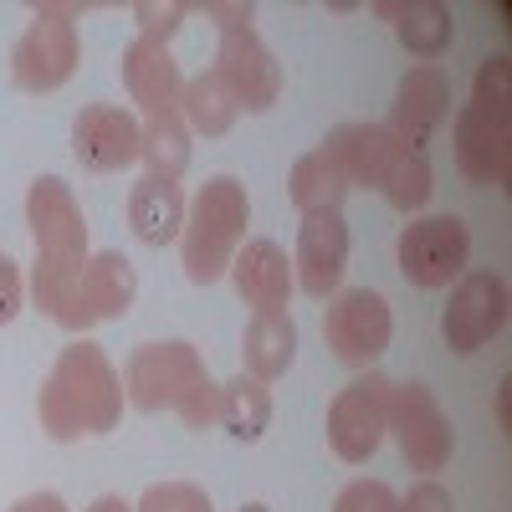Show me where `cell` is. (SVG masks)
I'll return each instance as SVG.
<instances>
[{
    "label": "cell",
    "instance_id": "obj_1",
    "mask_svg": "<svg viewBox=\"0 0 512 512\" xmlns=\"http://www.w3.org/2000/svg\"><path fill=\"white\" fill-rule=\"evenodd\" d=\"M36 415L52 441L108 436L123 415V374L108 364V354L93 338H72L57 354L52 374L41 379Z\"/></svg>",
    "mask_w": 512,
    "mask_h": 512
},
{
    "label": "cell",
    "instance_id": "obj_2",
    "mask_svg": "<svg viewBox=\"0 0 512 512\" xmlns=\"http://www.w3.org/2000/svg\"><path fill=\"white\" fill-rule=\"evenodd\" d=\"M251 226V200L236 175L205 180L185 210V231H180V267L195 287H210L231 272V256L241 251Z\"/></svg>",
    "mask_w": 512,
    "mask_h": 512
},
{
    "label": "cell",
    "instance_id": "obj_3",
    "mask_svg": "<svg viewBox=\"0 0 512 512\" xmlns=\"http://www.w3.org/2000/svg\"><path fill=\"white\" fill-rule=\"evenodd\" d=\"M88 6H31V26L21 31V41L11 47V77L21 93H57L72 82L77 62H82V36H77V16Z\"/></svg>",
    "mask_w": 512,
    "mask_h": 512
},
{
    "label": "cell",
    "instance_id": "obj_4",
    "mask_svg": "<svg viewBox=\"0 0 512 512\" xmlns=\"http://www.w3.org/2000/svg\"><path fill=\"white\" fill-rule=\"evenodd\" d=\"M384 436H395L400 456L410 461V472L420 477H436L446 472V461L456 451V431L441 410V400L431 395V384L420 379H405L390 390V425H384Z\"/></svg>",
    "mask_w": 512,
    "mask_h": 512
},
{
    "label": "cell",
    "instance_id": "obj_5",
    "mask_svg": "<svg viewBox=\"0 0 512 512\" xmlns=\"http://www.w3.org/2000/svg\"><path fill=\"white\" fill-rule=\"evenodd\" d=\"M205 379V359L185 338H164V344L134 349V359L123 364V400L159 415V410H180V400Z\"/></svg>",
    "mask_w": 512,
    "mask_h": 512
},
{
    "label": "cell",
    "instance_id": "obj_6",
    "mask_svg": "<svg viewBox=\"0 0 512 512\" xmlns=\"http://www.w3.org/2000/svg\"><path fill=\"white\" fill-rule=\"evenodd\" d=\"M390 390L395 379L364 369L359 379H349L344 390L333 395L328 405V446L338 461L364 466L379 446H384V425H390Z\"/></svg>",
    "mask_w": 512,
    "mask_h": 512
},
{
    "label": "cell",
    "instance_id": "obj_7",
    "mask_svg": "<svg viewBox=\"0 0 512 512\" xmlns=\"http://www.w3.org/2000/svg\"><path fill=\"white\" fill-rule=\"evenodd\" d=\"M507 308H512V297H507V277L502 272H461L451 297H446V308H441V338H446V349L451 354H477L487 349L492 338L507 328Z\"/></svg>",
    "mask_w": 512,
    "mask_h": 512
},
{
    "label": "cell",
    "instance_id": "obj_8",
    "mask_svg": "<svg viewBox=\"0 0 512 512\" xmlns=\"http://www.w3.org/2000/svg\"><path fill=\"white\" fill-rule=\"evenodd\" d=\"M323 338L338 364L349 369H369L395 338V318L390 303L374 292V287H344L328 297V313H323Z\"/></svg>",
    "mask_w": 512,
    "mask_h": 512
},
{
    "label": "cell",
    "instance_id": "obj_9",
    "mask_svg": "<svg viewBox=\"0 0 512 512\" xmlns=\"http://www.w3.org/2000/svg\"><path fill=\"white\" fill-rule=\"evenodd\" d=\"M400 256V277L410 287H451L466 272V256H472V231H466L461 216H420L400 231L395 241Z\"/></svg>",
    "mask_w": 512,
    "mask_h": 512
},
{
    "label": "cell",
    "instance_id": "obj_10",
    "mask_svg": "<svg viewBox=\"0 0 512 512\" xmlns=\"http://www.w3.org/2000/svg\"><path fill=\"white\" fill-rule=\"evenodd\" d=\"M216 77L226 82V93L241 113H272L282 98V67L267 52V41L251 31H226L216 47Z\"/></svg>",
    "mask_w": 512,
    "mask_h": 512
},
{
    "label": "cell",
    "instance_id": "obj_11",
    "mask_svg": "<svg viewBox=\"0 0 512 512\" xmlns=\"http://www.w3.org/2000/svg\"><path fill=\"white\" fill-rule=\"evenodd\" d=\"M456 169L472 185L507 190L512 185V113H492L466 103L456 113Z\"/></svg>",
    "mask_w": 512,
    "mask_h": 512
},
{
    "label": "cell",
    "instance_id": "obj_12",
    "mask_svg": "<svg viewBox=\"0 0 512 512\" xmlns=\"http://www.w3.org/2000/svg\"><path fill=\"white\" fill-rule=\"evenodd\" d=\"M26 226L36 241V256H88V221L67 180L41 175L26 190Z\"/></svg>",
    "mask_w": 512,
    "mask_h": 512
},
{
    "label": "cell",
    "instance_id": "obj_13",
    "mask_svg": "<svg viewBox=\"0 0 512 512\" xmlns=\"http://www.w3.org/2000/svg\"><path fill=\"white\" fill-rule=\"evenodd\" d=\"M446 118H451V82L436 62H420L400 77L384 128H390L405 149H420V144H431V134Z\"/></svg>",
    "mask_w": 512,
    "mask_h": 512
},
{
    "label": "cell",
    "instance_id": "obj_14",
    "mask_svg": "<svg viewBox=\"0 0 512 512\" xmlns=\"http://www.w3.org/2000/svg\"><path fill=\"white\" fill-rule=\"evenodd\" d=\"M72 154L93 175H113V169L139 164V118L113 103H93L72 118Z\"/></svg>",
    "mask_w": 512,
    "mask_h": 512
},
{
    "label": "cell",
    "instance_id": "obj_15",
    "mask_svg": "<svg viewBox=\"0 0 512 512\" xmlns=\"http://www.w3.org/2000/svg\"><path fill=\"white\" fill-rule=\"evenodd\" d=\"M349 272V226L344 216H303L297 226V256H292V277L308 297L328 303Z\"/></svg>",
    "mask_w": 512,
    "mask_h": 512
},
{
    "label": "cell",
    "instance_id": "obj_16",
    "mask_svg": "<svg viewBox=\"0 0 512 512\" xmlns=\"http://www.w3.org/2000/svg\"><path fill=\"white\" fill-rule=\"evenodd\" d=\"M318 154L344 175L349 190L354 185H374L379 190L384 169L405 154V144L384 123H338V128H328V139L318 144Z\"/></svg>",
    "mask_w": 512,
    "mask_h": 512
},
{
    "label": "cell",
    "instance_id": "obj_17",
    "mask_svg": "<svg viewBox=\"0 0 512 512\" xmlns=\"http://www.w3.org/2000/svg\"><path fill=\"white\" fill-rule=\"evenodd\" d=\"M123 88L144 108V118L154 113H180V93H185V72L175 62V52L164 47V41H149V36H134L123 47Z\"/></svg>",
    "mask_w": 512,
    "mask_h": 512
},
{
    "label": "cell",
    "instance_id": "obj_18",
    "mask_svg": "<svg viewBox=\"0 0 512 512\" xmlns=\"http://www.w3.org/2000/svg\"><path fill=\"white\" fill-rule=\"evenodd\" d=\"M236 282V297L256 313H282L297 292V277H292V262L277 241H241V251L231 256V272Z\"/></svg>",
    "mask_w": 512,
    "mask_h": 512
},
{
    "label": "cell",
    "instance_id": "obj_19",
    "mask_svg": "<svg viewBox=\"0 0 512 512\" xmlns=\"http://www.w3.org/2000/svg\"><path fill=\"white\" fill-rule=\"evenodd\" d=\"M82 262L88 256H36L26 277V297L72 338H88L93 328L88 308H82Z\"/></svg>",
    "mask_w": 512,
    "mask_h": 512
},
{
    "label": "cell",
    "instance_id": "obj_20",
    "mask_svg": "<svg viewBox=\"0 0 512 512\" xmlns=\"http://www.w3.org/2000/svg\"><path fill=\"white\" fill-rule=\"evenodd\" d=\"M185 210H190V200H185L180 180H154V175H144L134 190H128V226H134V236H139L144 246L180 241Z\"/></svg>",
    "mask_w": 512,
    "mask_h": 512
},
{
    "label": "cell",
    "instance_id": "obj_21",
    "mask_svg": "<svg viewBox=\"0 0 512 512\" xmlns=\"http://www.w3.org/2000/svg\"><path fill=\"white\" fill-rule=\"evenodd\" d=\"M139 297V272L123 251H88L82 262V308H88L93 323L123 318Z\"/></svg>",
    "mask_w": 512,
    "mask_h": 512
},
{
    "label": "cell",
    "instance_id": "obj_22",
    "mask_svg": "<svg viewBox=\"0 0 512 512\" xmlns=\"http://www.w3.org/2000/svg\"><path fill=\"white\" fill-rule=\"evenodd\" d=\"M241 359H246L241 374L251 379H262V384L282 379L297 364V323L287 313H256L241 333Z\"/></svg>",
    "mask_w": 512,
    "mask_h": 512
},
{
    "label": "cell",
    "instance_id": "obj_23",
    "mask_svg": "<svg viewBox=\"0 0 512 512\" xmlns=\"http://www.w3.org/2000/svg\"><path fill=\"white\" fill-rule=\"evenodd\" d=\"M395 36H400V47L415 57V62H436L451 52V41H456V16L451 6H441V0H395Z\"/></svg>",
    "mask_w": 512,
    "mask_h": 512
},
{
    "label": "cell",
    "instance_id": "obj_24",
    "mask_svg": "<svg viewBox=\"0 0 512 512\" xmlns=\"http://www.w3.org/2000/svg\"><path fill=\"white\" fill-rule=\"evenodd\" d=\"M139 164L154 180H180L190 169V128L180 113L139 118Z\"/></svg>",
    "mask_w": 512,
    "mask_h": 512
},
{
    "label": "cell",
    "instance_id": "obj_25",
    "mask_svg": "<svg viewBox=\"0 0 512 512\" xmlns=\"http://www.w3.org/2000/svg\"><path fill=\"white\" fill-rule=\"evenodd\" d=\"M287 195L292 205L303 210V216H344V200H349V185L344 175L313 149L292 164V175H287Z\"/></svg>",
    "mask_w": 512,
    "mask_h": 512
},
{
    "label": "cell",
    "instance_id": "obj_26",
    "mask_svg": "<svg viewBox=\"0 0 512 512\" xmlns=\"http://www.w3.org/2000/svg\"><path fill=\"white\" fill-rule=\"evenodd\" d=\"M236 103L226 93V82L216 77V67H205L195 77H185V93H180V118L190 134H205V139H221L231 134V123H236Z\"/></svg>",
    "mask_w": 512,
    "mask_h": 512
},
{
    "label": "cell",
    "instance_id": "obj_27",
    "mask_svg": "<svg viewBox=\"0 0 512 512\" xmlns=\"http://www.w3.org/2000/svg\"><path fill=\"white\" fill-rule=\"evenodd\" d=\"M226 431L236 441H262V431L272 425V395H267V384L262 379H251V374H236L221 384V420Z\"/></svg>",
    "mask_w": 512,
    "mask_h": 512
},
{
    "label": "cell",
    "instance_id": "obj_28",
    "mask_svg": "<svg viewBox=\"0 0 512 512\" xmlns=\"http://www.w3.org/2000/svg\"><path fill=\"white\" fill-rule=\"evenodd\" d=\"M379 195L390 200L400 216H420L436 195V169H431V159H425V149H405L390 169H384Z\"/></svg>",
    "mask_w": 512,
    "mask_h": 512
},
{
    "label": "cell",
    "instance_id": "obj_29",
    "mask_svg": "<svg viewBox=\"0 0 512 512\" xmlns=\"http://www.w3.org/2000/svg\"><path fill=\"white\" fill-rule=\"evenodd\" d=\"M134 512H216V507H210V492L195 482H154Z\"/></svg>",
    "mask_w": 512,
    "mask_h": 512
},
{
    "label": "cell",
    "instance_id": "obj_30",
    "mask_svg": "<svg viewBox=\"0 0 512 512\" xmlns=\"http://www.w3.org/2000/svg\"><path fill=\"white\" fill-rule=\"evenodd\" d=\"M472 103H477V108H492V113H512V62H507V57H487V62L477 67Z\"/></svg>",
    "mask_w": 512,
    "mask_h": 512
},
{
    "label": "cell",
    "instance_id": "obj_31",
    "mask_svg": "<svg viewBox=\"0 0 512 512\" xmlns=\"http://www.w3.org/2000/svg\"><path fill=\"white\" fill-rule=\"evenodd\" d=\"M190 11H195V6H180V0H169V6H159V0H139V6H134V21H139V36L164 41V47H169V36L185 26Z\"/></svg>",
    "mask_w": 512,
    "mask_h": 512
},
{
    "label": "cell",
    "instance_id": "obj_32",
    "mask_svg": "<svg viewBox=\"0 0 512 512\" xmlns=\"http://www.w3.org/2000/svg\"><path fill=\"white\" fill-rule=\"evenodd\" d=\"M175 415H180V420L190 425V431H210V425L221 420V384L205 374V379L195 384V390H190V395L180 400V410H175Z\"/></svg>",
    "mask_w": 512,
    "mask_h": 512
},
{
    "label": "cell",
    "instance_id": "obj_33",
    "mask_svg": "<svg viewBox=\"0 0 512 512\" xmlns=\"http://www.w3.org/2000/svg\"><path fill=\"white\" fill-rule=\"evenodd\" d=\"M333 512H400V497L384 487V482H349L344 492H338Z\"/></svg>",
    "mask_w": 512,
    "mask_h": 512
},
{
    "label": "cell",
    "instance_id": "obj_34",
    "mask_svg": "<svg viewBox=\"0 0 512 512\" xmlns=\"http://www.w3.org/2000/svg\"><path fill=\"white\" fill-rule=\"evenodd\" d=\"M400 512H456V497H451L436 477H420V482L400 497Z\"/></svg>",
    "mask_w": 512,
    "mask_h": 512
},
{
    "label": "cell",
    "instance_id": "obj_35",
    "mask_svg": "<svg viewBox=\"0 0 512 512\" xmlns=\"http://www.w3.org/2000/svg\"><path fill=\"white\" fill-rule=\"evenodd\" d=\"M195 11H205L210 21H216L221 36H226V31H251V21H256V6H251V0H200Z\"/></svg>",
    "mask_w": 512,
    "mask_h": 512
},
{
    "label": "cell",
    "instance_id": "obj_36",
    "mask_svg": "<svg viewBox=\"0 0 512 512\" xmlns=\"http://www.w3.org/2000/svg\"><path fill=\"white\" fill-rule=\"evenodd\" d=\"M21 308H26V277L11 256H0V328H6Z\"/></svg>",
    "mask_w": 512,
    "mask_h": 512
},
{
    "label": "cell",
    "instance_id": "obj_37",
    "mask_svg": "<svg viewBox=\"0 0 512 512\" xmlns=\"http://www.w3.org/2000/svg\"><path fill=\"white\" fill-rule=\"evenodd\" d=\"M11 512H67V502H62L57 492H31V497H21Z\"/></svg>",
    "mask_w": 512,
    "mask_h": 512
},
{
    "label": "cell",
    "instance_id": "obj_38",
    "mask_svg": "<svg viewBox=\"0 0 512 512\" xmlns=\"http://www.w3.org/2000/svg\"><path fill=\"white\" fill-rule=\"evenodd\" d=\"M82 512H134V507H128L123 497H113V492H108V497H98V502H88V507H82Z\"/></svg>",
    "mask_w": 512,
    "mask_h": 512
},
{
    "label": "cell",
    "instance_id": "obj_39",
    "mask_svg": "<svg viewBox=\"0 0 512 512\" xmlns=\"http://www.w3.org/2000/svg\"><path fill=\"white\" fill-rule=\"evenodd\" d=\"M507 390H512V384L502 379L497 384V420H502V431H512V420H507Z\"/></svg>",
    "mask_w": 512,
    "mask_h": 512
},
{
    "label": "cell",
    "instance_id": "obj_40",
    "mask_svg": "<svg viewBox=\"0 0 512 512\" xmlns=\"http://www.w3.org/2000/svg\"><path fill=\"white\" fill-rule=\"evenodd\" d=\"M241 512H272V507H267V502H246Z\"/></svg>",
    "mask_w": 512,
    "mask_h": 512
}]
</instances>
